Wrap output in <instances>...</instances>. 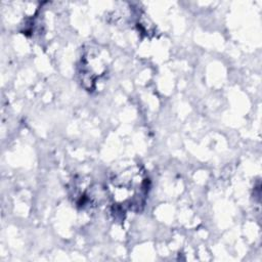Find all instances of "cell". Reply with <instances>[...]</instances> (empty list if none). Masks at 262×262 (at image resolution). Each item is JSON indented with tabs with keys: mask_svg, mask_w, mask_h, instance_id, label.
I'll list each match as a JSON object with an SVG mask.
<instances>
[{
	"mask_svg": "<svg viewBox=\"0 0 262 262\" xmlns=\"http://www.w3.org/2000/svg\"><path fill=\"white\" fill-rule=\"evenodd\" d=\"M107 188L115 209L127 213L143 206L148 191V179L140 166L132 165L114 173Z\"/></svg>",
	"mask_w": 262,
	"mask_h": 262,
	"instance_id": "6da1fadb",
	"label": "cell"
}]
</instances>
